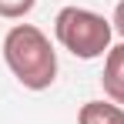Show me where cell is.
I'll use <instances>...</instances> for the list:
<instances>
[{
  "mask_svg": "<svg viewBox=\"0 0 124 124\" xmlns=\"http://www.w3.org/2000/svg\"><path fill=\"white\" fill-rule=\"evenodd\" d=\"M3 61L27 91H47L57 81V50L34 23H14L3 37Z\"/></svg>",
  "mask_w": 124,
  "mask_h": 124,
  "instance_id": "obj_1",
  "label": "cell"
},
{
  "mask_svg": "<svg viewBox=\"0 0 124 124\" xmlns=\"http://www.w3.org/2000/svg\"><path fill=\"white\" fill-rule=\"evenodd\" d=\"M54 37L67 54L94 61V57H107V50L114 47L111 44L114 23L87 7H61L54 17Z\"/></svg>",
  "mask_w": 124,
  "mask_h": 124,
  "instance_id": "obj_2",
  "label": "cell"
},
{
  "mask_svg": "<svg viewBox=\"0 0 124 124\" xmlns=\"http://www.w3.org/2000/svg\"><path fill=\"white\" fill-rule=\"evenodd\" d=\"M101 87L104 97L124 107V40L114 44L104 57V74H101Z\"/></svg>",
  "mask_w": 124,
  "mask_h": 124,
  "instance_id": "obj_3",
  "label": "cell"
},
{
  "mask_svg": "<svg viewBox=\"0 0 124 124\" xmlns=\"http://www.w3.org/2000/svg\"><path fill=\"white\" fill-rule=\"evenodd\" d=\"M77 124H124V107L114 101H87L77 111Z\"/></svg>",
  "mask_w": 124,
  "mask_h": 124,
  "instance_id": "obj_4",
  "label": "cell"
},
{
  "mask_svg": "<svg viewBox=\"0 0 124 124\" xmlns=\"http://www.w3.org/2000/svg\"><path fill=\"white\" fill-rule=\"evenodd\" d=\"M37 7V0H0V17L3 20H20Z\"/></svg>",
  "mask_w": 124,
  "mask_h": 124,
  "instance_id": "obj_5",
  "label": "cell"
},
{
  "mask_svg": "<svg viewBox=\"0 0 124 124\" xmlns=\"http://www.w3.org/2000/svg\"><path fill=\"white\" fill-rule=\"evenodd\" d=\"M111 23H114V34L124 40V0H117V7H114V17H111Z\"/></svg>",
  "mask_w": 124,
  "mask_h": 124,
  "instance_id": "obj_6",
  "label": "cell"
}]
</instances>
